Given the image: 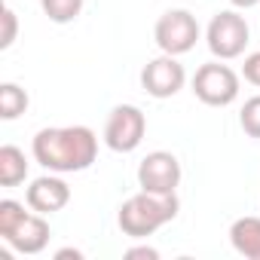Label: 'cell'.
Wrapping results in <instances>:
<instances>
[{
    "label": "cell",
    "mask_w": 260,
    "mask_h": 260,
    "mask_svg": "<svg viewBox=\"0 0 260 260\" xmlns=\"http://www.w3.org/2000/svg\"><path fill=\"white\" fill-rule=\"evenodd\" d=\"M25 202H28V208H34L40 214H55L71 202V187L55 172H49V175L31 181V187L25 190Z\"/></svg>",
    "instance_id": "obj_10"
},
{
    "label": "cell",
    "mask_w": 260,
    "mask_h": 260,
    "mask_svg": "<svg viewBox=\"0 0 260 260\" xmlns=\"http://www.w3.org/2000/svg\"><path fill=\"white\" fill-rule=\"evenodd\" d=\"M178 208H181V202H178L175 193H147V190H141V193L128 196L119 205L116 223L128 239H147L159 226L175 220Z\"/></svg>",
    "instance_id": "obj_2"
},
{
    "label": "cell",
    "mask_w": 260,
    "mask_h": 260,
    "mask_svg": "<svg viewBox=\"0 0 260 260\" xmlns=\"http://www.w3.org/2000/svg\"><path fill=\"white\" fill-rule=\"evenodd\" d=\"M181 162L169 150H153L138 166V187L147 193H175L181 184Z\"/></svg>",
    "instance_id": "obj_8"
},
{
    "label": "cell",
    "mask_w": 260,
    "mask_h": 260,
    "mask_svg": "<svg viewBox=\"0 0 260 260\" xmlns=\"http://www.w3.org/2000/svg\"><path fill=\"white\" fill-rule=\"evenodd\" d=\"M242 74H245V80H248V83L260 86V52H251V55L245 58V64H242Z\"/></svg>",
    "instance_id": "obj_17"
},
{
    "label": "cell",
    "mask_w": 260,
    "mask_h": 260,
    "mask_svg": "<svg viewBox=\"0 0 260 260\" xmlns=\"http://www.w3.org/2000/svg\"><path fill=\"white\" fill-rule=\"evenodd\" d=\"M230 4L236 7V10H251V7H257L260 0H230Z\"/></svg>",
    "instance_id": "obj_20"
},
{
    "label": "cell",
    "mask_w": 260,
    "mask_h": 260,
    "mask_svg": "<svg viewBox=\"0 0 260 260\" xmlns=\"http://www.w3.org/2000/svg\"><path fill=\"white\" fill-rule=\"evenodd\" d=\"M49 223L40 211H25L22 202L4 199L0 202V239L19 254H40L49 245Z\"/></svg>",
    "instance_id": "obj_3"
},
{
    "label": "cell",
    "mask_w": 260,
    "mask_h": 260,
    "mask_svg": "<svg viewBox=\"0 0 260 260\" xmlns=\"http://www.w3.org/2000/svg\"><path fill=\"white\" fill-rule=\"evenodd\" d=\"M40 7H43L49 22L68 25V22H74L83 13V0H40Z\"/></svg>",
    "instance_id": "obj_14"
},
{
    "label": "cell",
    "mask_w": 260,
    "mask_h": 260,
    "mask_svg": "<svg viewBox=\"0 0 260 260\" xmlns=\"http://www.w3.org/2000/svg\"><path fill=\"white\" fill-rule=\"evenodd\" d=\"M184 83H187V71L178 61V55L162 52L159 58L147 61L144 71H141V86L153 98H172V95H178L184 89Z\"/></svg>",
    "instance_id": "obj_9"
},
{
    "label": "cell",
    "mask_w": 260,
    "mask_h": 260,
    "mask_svg": "<svg viewBox=\"0 0 260 260\" xmlns=\"http://www.w3.org/2000/svg\"><path fill=\"white\" fill-rule=\"evenodd\" d=\"M34 159L55 175L86 172L98 156V138L89 125H61V128H40L34 135Z\"/></svg>",
    "instance_id": "obj_1"
},
{
    "label": "cell",
    "mask_w": 260,
    "mask_h": 260,
    "mask_svg": "<svg viewBox=\"0 0 260 260\" xmlns=\"http://www.w3.org/2000/svg\"><path fill=\"white\" fill-rule=\"evenodd\" d=\"M28 178V159L16 144L0 147V184L4 187H19Z\"/></svg>",
    "instance_id": "obj_12"
},
{
    "label": "cell",
    "mask_w": 260,
    "mask_h": 260,
    "mask_svg": "<svg viewBox=\"0 0 260 260\" xmlns=\"http://www.w3.org/2000/svg\"><path fill=\"white\" fill-rule=\"evenodd\" d=\"M153 40L166 55H184L199 40V22L190 10H169L153 28Z\"/></svg>",
    "instance_id": "obj_7"
},
{
    "label": "cell",
    "mask_w": 260,
    "mask_h": 260,
    "mask_svg": "<svg viewBox=\"0 0 260 260\" xmlns=\"http://www.w3.org/2000/svg\"><path fill=\"white\" fill-rule=\"evenodd\" d=\"M239 125H242V132L248 138H260V95H254V98H248L242 104Z\"/></svg>",
    "instance_id": "obj_15"
},
{
    "label": "cell",
    "mask_w": 260,
    "mask_h": 260,
    "mask_svg": "<svg viewBox=\"0 0 260 260\" xmlns=\"http://www.w3.org/2000/svg\"><path fill=\"white\" fill-rule=\"evenodd\" d=\"M68 257L80 260V257H83V251H77V248H61V251H55V260H68Z\"/></svg>",
    "instance_id": "obj_19"
},
{
    "label": "cell",
    "mask_w": 260,
    "mask_h": 260,
    "mask_svg": "<svg viewBox=\"0 0 260 260\" xmlns=\"http://www.w3.org/2000/svg\"><path fill=\"white\" fill-rule=\"evenodd\" d=\"M138 257H144V260H159V251L150 248V245H138V248H128V251H125V260H138Z\"/></svg>",
    "instance_id": "obj_18"
},
{
    "label": "cell",
    "mask_w": 260,
    "mask_h": 260,
    "mask_svg": "<svg viewBox=\"0 0 260 260\" xmlns=\"http://www.w3.org/2000/svg\"><path fill=\"white\" fill-rule=\"evenodd\" d=\"M248 37H251V28H248L245 16H239L236 10L217 13L208 22V31H205V40H208L211 55L220 58V61L239 58L245 52V46H248Z\"/></svg>",
    "instance_id": "obj_5"
},
{
    "label": "cell",
    "mask_w": 260,
    "mask_h": 260,
    "mask_svg": "<svg viewBox=\"0 0 260 260\" xmlns=\"http://www.w3.org/2000/svg\"><path fill=\"white\" fill-rule=\"evenodd\" d=\"M193 95L208 107H226L239 98V74L230 64L208 61L193 77Z\"/></svg>",
    "instance_id": "obj_6"
},
{
    "label": "cell",
    "mask_w": 260,
    "mask_h": 260,
    "mask_svg": "<svg viewBox=\"0 0 260 260\" xmlns=\"http://www.w3.org/2000/svg\"><path fill=\"white\" fill-rule=\"evenodd\" d=\"M16 34H19V19H16V13L7 7V10H4V34H0V49H10V46L16 43Z\"/></svg>",
    "instance_id": "obj_16"
},
{
    "label": "cell",
    "mask_w": 260,
    "mask_h": 260,
    "mask_svg": "<svg viewBox=\"0 0 260 260\" xmlns=\"http://www.w3.org/2000/svg\"><path fill=\"white\" fill-rule=\"evenodd\" d=\"M230 242H233V248L242 257L260 260V217H239V220H233Z\"/></svg>",
    "instance_id": "obj_11"
},
{
    "label": "cell",
    "mask_w": 260,
    "mask_h": 260,
    "mask_svg": "<svg viewBox=\"0 0 260 260\" xmlns=\"http://www.w3.org/2000/svg\"><path fill=\"white\" fill-rule=\"evenodd\" d=\"M147 132V116L135 104H116L104 122V144L113 153H132L141 147Z\"/></svg>",
    "instance_id": "obj_4"
},
{
    "label": "cell",
    "mask_w": 260,
    "mask_h": 260,
    "mask_svg": "<svg viewBox=\"0 0 260 260\" xmlns=\"http://www.w3.org/2000/svg\"><path fill=\"white\" fill-rule=\"evenodd\" d=\"M28 110V92L16 83L0 86V119H16Z\"/></svg>",
    "instance_id": "obj_13"
}]
</instances>
